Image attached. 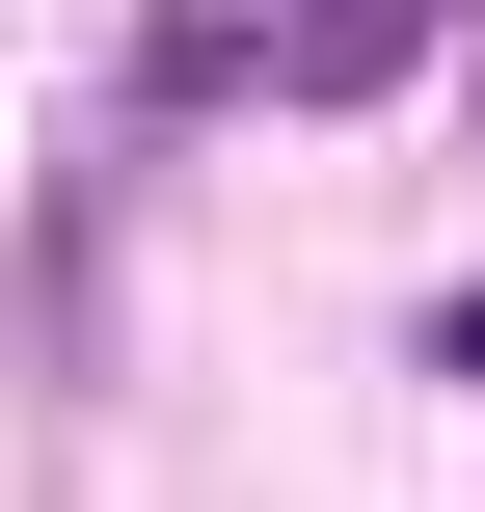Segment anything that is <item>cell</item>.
I'll list each match as a JSON object with an SVG mask.
<instances>
[{"instance_id": "7a4b0ae2", "label": "cell", "mask_w": 485, "mask_h": 512, "mask_svg": "<svg viewBox=\"0 0 485 512\" xmlns=\"http://www.w3.org/2000/svg\"><path fill=\"white\" fill-rule=\"evenodd\" d=\"M432 378H459V405H485V297H432Z\"/></svg>"}, {"instance_id": "6da1fadb", "label": "cell", "mask_w": 485, "mask_h": 512, "mask_svg": "<svg viewBox=\"0 0 485 512\" xmlns=\"http://www.w3.org/2000/svg\"><path fill=\"white\" fill-rule=\"evenodd\" d=\"M405 54H432V0H297V27H270V81H297V108H351V81H405Z\"/></svg>"}]
</instances>
